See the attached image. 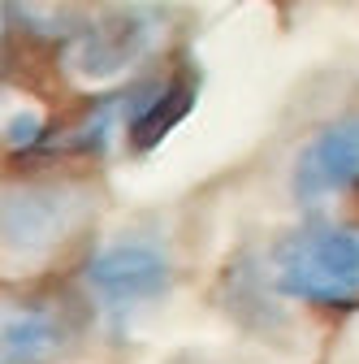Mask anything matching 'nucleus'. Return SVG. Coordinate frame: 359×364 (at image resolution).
<instances>
[{
  "label": "nucleus",
  "instance_id": "f257e3e1",
  "mask_svg": "<svg viewBox=\"0 0 359 364\" xmlns=\"http://www.w3.org/2000/svg\"><path fill=\"white\" fill-rule=\"evenodd\" d=\"M268 282L286 299L307 308H359V225L355 221H307L268 256Z\"/></svg>",
  "mask_w": 359,
  "mask_h": 364
},
{
  "label": "nucleus",
  "instance_id": "f03ea898",
  "mask_svg": "<svg viewBox=\"0 0 359 364\" xmlns=\"http://www.w3.org/2000/svg\"><path fill=\"white\" fill-rule=\"evenodd\" d=\"M82 282L104 321L113 330H126L139 312L173 291V260L152 239H117L87 260Z\"/></svg>",
  "mask_w": 359,
  "mask_h": 364
},
{
  "label": "nucleus",
  "instance_id": "7ed1b4c3",
  "mask_svg": "<svg viewBox=\"0 0 359 364\" xmlns=\"http://www.w3.org/2000/svg\"><path fill=\"white\" fill-rule=\"evenodd\" d=\"M359 187V113L325 122L299 148L290 169V196L303 208H325Z\"/></svg>",
  "mask_w": 359,
  "mask_h": 364
},
{
  "label": "nucleus",
  "instance_id": "20e7f679",
  "mask_svg": "<svg viewBox=\"0 0 359 364\" xmlns=\"http://www.w3.org/2000/svg\"><path fill=\"white\" fill-rule=\"evenodd\" d=\"M87 217V191L74 182H31L5 200V247L9 256H39L65 235L78 230Z\"/></svg>",
  "mask_w": 359,
  "mask_h": 364
},
{
  "label": "nucleus",
  "instance_id": "39448f33",
  "mask_svg": "<svg viewBox=\"0 0 359 364\" xmlns=\"http://www.w3.org/2000/svg\"><path fill=\"white\" fill-rule=\"evenodd\" d=\"M160 9L148 5H130V9H113L104 18H96L92 26L74 31L70 43V65L78 74H92V78H109L130 70L134 61H143L156 43H160Z\"/></svg>",
  "mask_w": 359,
  "mask_h": 364
},
{
  "label": "nucleus",
  "instance_id": "423d86ee",
  "mask_svg": "<svg viewBox=\"0 0 359 364\" xmlns=\"http://www.w3.org/2000/svg\"><path fill=\"white\" fill-rule=\"evenodd\" d=\"M195 100V82L187 74L156 78V82H134V113H130V144L134 148H156L165 134L187 117Z\"/></svg>",
  "mask_w": 359,
  "mask_h": 364
},
{
  "label": "nucleus",
  "instance_id": "0eeeda50",
  "mask_svg": "<svg viewBox=\"0 0 359 364\" xmlns=\"http://www.w3.org/2000/svg\"><path fill=\"white\" fill-rule=\"evenodd\" d=\"M70 338L57 304H18L5 312V364H43Z\"/></svg>",
  "mask_w": 359,
  "mask_h": 364
},
{
  "label": "nucleus",
  "instance_id": "6e6552de",
  "mask_svg": "<svg viewBox=\"0 0 359 364\" xmlns=\"http://www.w3.org/2000/svg\"><path fill=\"white\" fill-rule=\"evenodd\" d=\"M5 144H9V152H31V148H39V144H43V117L31 113V109L13 113V117L5 122Z\"/></svg>",
  "mask_w": 359,
  "mask_h": 364
}]
</instances>
